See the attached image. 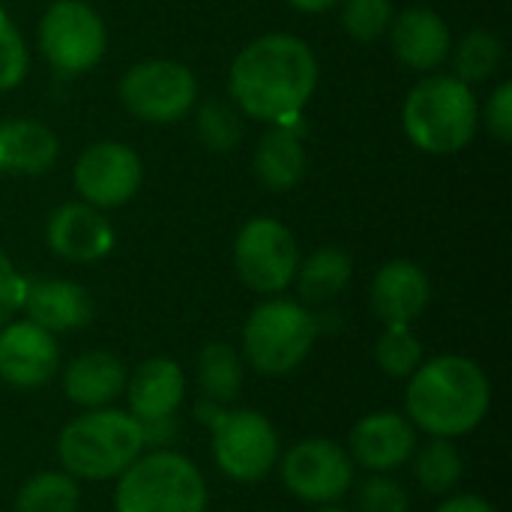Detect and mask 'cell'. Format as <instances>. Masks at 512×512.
<instances>
[{
	"instance_id": "cell-1",
	"label": "cell",
	"mask_w": 512,
	"mask_h": 512,
	"mask_svg": "<svg viewBox=\"0 0 512 512\" xmlns=\"http://www.w3.org/2000/svg\"><path fill=\"white\" fill-rule=\"evenodd\" d=\"M318 87V60L312 48L291 33L252 39L231 63L228 96L240 114L264 123L300 120Z\"/></svg>"
},
{
	"instance_id": "cell-2",
	"label": "cell",
	"mask_w": 512,
	"mask_h": 512,
	"mask_svg": "<svg viewBox=\"0 0 512 512\" xmlns=\"http://www.w3.org/2000/svg\"><path fill=\"white\" fill-rule=\"evenodd\" d=\"M492 408L489 375L468 357L441 354L420 363L408 378L405 417L414 429L432 438H462L471 435Z\"/></svg>"
},
{
	"instance_id": "cell-3",
	"label": "cell",
	"mask_w": 512,
	"mask_h": 512,
	"mask_svg": "<svg viewBox=\"0 0 512 512\" xmlns=\"http://www.w3.org/2000/svg\"><path fill=\"white\" fill-rule=\"evenodd\" d=\"M144 450V429L129 411L93 408L60 429L57 459L75 480H114Z\"/></svg>"
},
{
	"instance_id": "cell-4",
	"label": "cell",
	"mask_w": 512,
	"mask_h": 512,
	"mask_svg": "<svg viewBox=\"0 0 512 512\" xmlns=\"http://www.w3.org/2000/svg\"><path fill=\"white\" fill-rule=\"evenodd\" d=\"M480 123V105L456 75H429L417 81L402 108V126L408 141L432 156H450L465 150Z\"/></svg>"
},
{
	"instance_id": "cell-5",
	"label": "cell",
	"mask_w": 512,
	"mask_h": 512,
	"mask_svg": "<svg viewBox=\"0 0 512 512\" xmlns=\"http://www.w3.org/2000/svg\"><path fill=\"white\" fill-rule=\"evenodd\" d=\"M117 512H204L207 483L192 459L174 450L138 456L120 477L114 492Z\"/></svg>"
},
{
	"instance_id": "cell-6",
	"label": "cell",
	"mask_w": 512,
	"mask_h": 512,
	"mask_svg": "<svg viewBox=\"0 0 512 512\" xmlns=\"http://www.w3.org/2000/svg\"><path fill=\"white\" fill-rule=\"evenodd\" d=\"M318 339V318L297 300H264L243 324V363L258 375H291Z\"/></svg>"
},
{
	"instance_id": "cell-7",
	"label": "cell",
	"mask_w": 512,
	"mask_h": 512,
	"mask_svg": "<svg viewBox=\"0 0 512 512\" xmlns=\"http://www.w3.org/2000/svg\"><path fill=\"white\" fill-rule=\"evenodd\" d=\"M213 432V459L237 483L264 480L279 462V432L261 411H222L207 423Z\"/></svg>"
},
{
	"instance_id": "cell-8",
	"label": "cell",
	"mask_w": 512,
	"mask_h": 512,
	"mask_svg": "<svg viewBox=\"0 0 512 512\" xmlns=\"http://www.w3.org/2000/svg\"><path fill=\"white\" fill-rule=\"evenodd\" d=\"M108 45L105 24L84 0H54L39 21V51L60 75L93 69Z\"/></svg>"
},
{
	"instance_id": "cell-9",
	"label": "cell",
	"mask_w": 512,
	"mask_h": 512,
	"mask_svg": "<svg viewBox=\"0 0 512 512\" xmlns=\"http://www.w3.org/2000/svg\"><path fill=\"white\" fill-rule=\"evenodd\" d=\"M198 81L189 66L177 60H141L120 78L123 108L144 123H174L192 111Z\"/></svg>"
},
{
	"instance_id": "cell-10",
	"label": "cell",
	"mask_w": 512,
	"mask_h": 512,
	"mask_svg": "<svg viewBox=\"0 0 512 512\" xmlns=\"http://www.w3.org/2000/svg\"><path fill=\"white\" fill-rule=\"evenodd\" d=\"M234 267L240 282L258 294L285 291L300 267V249L291 228L273 216L249 219L234 240Z\"/></svg>"
},
{
	"instance_id": "cell-11",
	"label": "cell",
	"mask_w": 512,
	"mask_h": 512,
	"mask_svg": "<svg viewBox=\"0 0 512 512\" xmlns=\"http://www.w3.org/2000/svg\"><path fill=\"white\" fill-rule=\"evenodd\" d=\"M285 489L306 504H336L354 486V462L348 450L330 438H306L294 444L279 465Z\"/></svg>"
},
{
	"instance_id": "cell-12",
	"label": "cell",
	"mask_w": 512,
	"mask_h": 512,
	"mask_svg": "<svg viewBox=\"0 0 512 512\" xmlns=\"http://www.w3.org/2000/svg\"><path fill=\"white\" fill-rule=\"evenodd\" d=\"M141 174V159L132 147L120 141H96L78 156L72 183L81 192L84 204L108 210L135 198Z\"/></svg>"
},
{
	"instance_id": "cell-13",
	"label": "cell",
	"mask_w": 512,
	"mask_h": 512,
	"mask_svg": "<svg viewBox=\"0 0 512 512\" xmlns=\"http://www.w3.org/2000/svg\"><path fill=\"white\" fill-rule=\"evenodd\" d=\"M60 369L57 336L33 321H9L0 327V381L18 390L48 384Z\"/></svg>"
},
{
	"instance_id": "cell-14",
	"label": "cell",
	"mask_w": 512,
	"mask_h": 512,
	"mask_svg": "<svg viewBox=\"0 0 512 512\" xmlns=\"http://www.w3.org/2000/svg\"><path fill=\"white\" fill-rule=\"evenodd\" d=\"M417 450V429L405 414L375 411L354 423L348 435V456L369 474H390L411 462Z\"/></svg>"
},
{
	"instance_id": "cell-15",
	"label": "cell",
	"mask_w": 512,
	"mask_h": 512,
	"mask_svg": "<svg viewBox=\"0 0 512 512\" xmlns=\"http://www.w3.org/2000/svg\"><path fill=\"white\" fill-rule=\"evenodd\" d=\"M48 249L72 264H96L114 249V228L102 216V210L72 201L57 207L45 225Z\"/></svg>"
},
{
	"instance_id": "cell-16",
	"label": "cell",
	"mask_w": 512,
	"mask_h": 512,
	"mask_svg": "<svg viewBox=\"0 0 512 512\" xmlns=\"http://www.w3.org/2000/svg\"><path fill=\"white\" fill-rule=\"evenodd\" d=\"M432 297V285L429 276L420 264L408 261V258H396L387 261L375 279H372V312L384 321V327L390 324H408L417 321Z\"/></svg>"
},
{
	"instance_id": "cell-17",
	"label": "cell",
	"mask_w": 512,
	"mask_h": 512,
	"mask_svg": "<svg viewBox=\"0 0 512 512\" xmlns=\"http://www.w3.org/2000/svg\"><path fill=\"white\" fill-rule=\"evenodd\" d=\"M390 39L396 57L417 72L438 69L453 51V36L447 21L426 6H411L402 15H396L390 24Z\"/></svg>"
},
{
	"instance_id": "cell-18",
	"label": "cell",
	"mask_w": 512,
	"mask_h": 512,
	"mask_svg": "<svg viewBox=\"0 0 512 512\" xmlns=\"http://www.w3.org/2000/svg\"><path fill=\"white\" fill-rule=\"evenodd\" d=\"M27 321L39 324L48 333H72L90 324L93 318V300L84 285L69 279H33L24 288Z\"/></svg>"
},
{
	"instance_id": "cell-19",
	"label": "cell",
	"mask_w": 512,
	"mask_h": 512,
	"mask_svg": "<svg viewBox=\"0 0 512 512\" xmlns=\"http://www.w3.org/2000/svg\"><path fill=\"white\" fill-rule=\"evenodd\" d=\"M123 393L129 399V414L138 423L171 420L186 396V375L174 360L153 357L144 360L132 372V378H126Z\"/></svg>"
},
{
	"instance_id": "cell-20",
	"label": "cell",
	"mask_w": 512,
	"mask_h": 512,
	"mask_svg": "<svg viewBox=\"0 0 512 512\" xmlns=\"http://www.w3.org/2000/svg\"><path fill=\"white\" fill-rule=\"evenodd\" d=\"M126 366L111 351H84L63 369V393L78 408H108L126 390Z\"/></svg>"
},
{
	"instance_id": "cell-21",
	"label": "cell",
	"mask_w": 512,
	"mask_h": 512,
	"mask_svg": "<svg viewBox=\"0 0 512 512\" xmlns=\"http://www.w3.org/2000/svg\"><path fill=\"white\" fill-rule=\"evenodd\" d=\"M57 153L60 141L45 123L27 117L0 123V174L39 177L57 162Z\"/></svg>"
},
{
	"instance_id": "cell-22",
	"label": "cell",
	"mask_w": 512,
	"mask_h": 512,
	"mask_svg": "<svg viewBox=\"0 0 512 512\" xmlns=\"http://www.w3.org/2000/svg\"><path fill=\"white\" fill-rule=\"evenodd\" d=\"M252 168H255V177L273 192H288L303 180L306 147H303L297 120L273 123V129L261 135L258 147H255Z\"/></svg>"
},
{
	"instance_id": "cell-23",
	"label": "cell",
	"mask_w": 512,
	"mask_h": 512,
	"mask_svg": "<svg viewBox=\"0 0 512 512\" xmlns=\"http://www.w3.org/2000/svg\"><path fill=\"white\" fill-rule=\"evenodd\" d=\"M351 273H354V264L348 252L336 246H324L312 252L306 261H300L297 276H294L303 306H324L336 300L348 288Z\"/></svg>"
},
{
	"instance_id": "cell-24",
	"label": "cell",
	"mask_w": 512,
	"mask_h": 512,
	"mask_svg": "<svg viewBox=\"0 0 512 512\" xmlns=\"http://www.w3.org/2000/svg\"><path fill=\"white\" fill-rule=\"evenodd\" d=\"M243 375H246L243 357L228 342H210L201 348L195 363V378L204 399L216 405L234 402L243 390Z\"/></svg>"
},
{
	"instance_id": "cell-25",
	"label": "cell",
	"mask_w": 512,
	"mask_h": 512,
	"mask_svg": "<svg viewBox=\"0 0 512 512\" xmlns=\"http://www.w3.org/2000/svg\"><path fill=\"white\" fill-rule=\"evenodd\" d=\"M414 480L426 495H450L465 477V459L450 438H429L411 456Z\"/></svg>"
},
{
	"instance_id": "cell-26",
	"label": "cell",
	"mask_w": 512,
	"mask_h": 512,
	"mask_svg": "<svg viewBox=\"0 0 512 512\" xmlns=\"http://www.w3.org/2000/svg\"><path fill=\"white\" fill-rule=\"evenodd\" d=\"M81 489L78 480L66 471L33 474L15 498V512H78Z\"/></svg>"
},
{
	"instance_id": "cell-27",
	"label": "cell",
	"mask_w": 512,
	"mask_h": 512,
	"mask_svg": "<svg viewBox=\"0 0 512 512\" xmlns=\"http://www.w3.org/2000/svg\"><path fill=\"white\" fill-rule=\"evenodd\" d=\"M453 63H456V78H462L465 84L486 81L501 69L504 45L489 30H471L459 39L453 51Z\"/></svg>"
},
{
	"instance_id": "cell-28",
	"label": "cell",
	"mask_w": 512,
	"mask_h": 512,
	"mask_svg": "<svg viewBox=\"0 0 512 512\" xmlns=\"http://www.w3.org/2000/svg\"><path fill=\"white\" fill-rule=\"evenodd\" d=\"M195 132H198V138H201V144L207 150H213V153H231L243 141V114H240L237 105L210 99L198 111Z\"/></svg>"
},
{
	"instance_id": "cell-29",
	"label": "cell",
	"mask_w": 512,
	"mask_h": 512,
	"mask_svg": "<svg viewBox=\"0 0 512 512\" xmlns=\"http://www.w3.org/2000/svg\"><path fill=\"white\" fill-rule=\"evenodd\" d=\"M375 360L387 378H411L423 363V345L408 324H390L375 345Z\"/></svg>"
},
{
	"instance_id": "cell-30",
	"label": "cell",
	"mask_w": 512,
	"mask_h": 512,
	"mask_svg": "<svg viewBox=\"0 0 512 512\" xmlns=\"http://www.w3.org/2000/svg\"><path fill=\"white\" fill-rule=\"evenodd\" d=\"M393 24V3L390 0H345L342 6V27L357 42H375Z\"/></svg>"
},
{
	"instance_id": "cell-31",
	"label": "cell",
	"mask_w": 512,
	"mask_h": 512,
	"mask_svg": "<svg viewBox=\"0 0 512 512\" xmlns=\"http://www.w3.org/2000/svg\"><path fill=\"white\" fill-rule=\"evenodd\" d=\"M357 510L360 512H408L411 495L390 474H369L357 486Z\"/></svg>"
},
{
	"instance_id": "cell-32",
	"label": "cell",
	"mask_w": 512,
	"mask_h": 512,
	"mask_svg": "<svg viewBox=\"0 0 512 512\" xmlns=\"http://www.w3.org/2000/svg\"><path fill=\"white\" fill-rule=\"evenodd\" d=\"M27 75V42L12 24V18L0 9V93L12 90Z\"/></svg>"
},
{
	"instance_id": "cell-33",
	"label": "cell",
	"mask_w": 512,
	"mask_h": 512,
	"mask_svg": "<svg viewBox=\"0 0 512 512\" xmlns=\"http://www.w3.org/2000/svg\"><path fill=\"white\" fill-rule=\"evenodd\" d=\"M486 126L489 132L501 141L510 144L512 141V84L504 81L492 90L489 105H486Z\"/></svg>"
},
{
	"instance_id": "cell-34",
	"label": "cell",
	"mask_w": 512,
	"mask_h": 512,
	"mask_svg": "<svg viewBox=\"0 0 512 512\" xmlns=\"http://www.w3.org/2000/svg\"><path fill=\"white\" fill-rule=\"evenodd\" d=\"M24 288L27 279L15 273L12 261L0 252V327L12 321V315L21 309L24 303Z\"/></svg>"
},
{
	"instance_id": "cell-35",
	"label": "cell",
	"mask_w": 512,
	"mask_h": 512,
	"mask_svg": "<svg viewBox=\"0 0 512 512\" xmlns=\"http://www.w3.org/2000/svg\"><path fill=\"white\" fill-rule=\"evenodd\" d=\"M435 512H498L480 495H450Z\"/></svg>"
},
{
	"instance_id": "cell-36",
	"label": "cell",
	"mask_w": 512,
	"mask_h": 512,
	"mask_svg": "<svg viewBox=\"0 0 512 512\" xmlns=\"http://www.w3.org/2000/svg\"><path fill=\"white\" fill-rule=\"evenodd\" d=\"M288 3L300 12H327V9L339 6L342 0H288Z\"/></svg>"
},
{
	"instance_id": "cell-37",
	"label": "cell",
	"mask_w": 512,
	"mask_h": 512,
	"mask_svg": "<svg viewBox=\"0 0 512 512\" xmlns=\"http://www.w3.org/2000/svg\"><path fill=\"white\" fill-rule=\"evenodd\" d=\"M318 512H351V510H345V507H336V504H327V507H321Z\"/></svg>"
}]
</instances>
